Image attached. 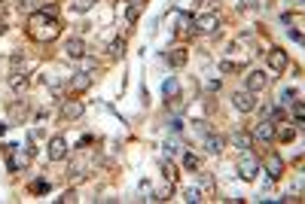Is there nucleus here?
Here are the masks:
<instances>
[{"instance_id": "nucleus-1", "label": "nucleus", "mask_w": 305, "mask_h": 204, "mask_svg": "<svg viewBox=\"0 0 305 204\" xmlns=\"http://www.w3.org/2000/svg\"><path fill=\"white\" fill-rule=\"evenodd\" d=\"M28 34L40 43H49L61 34V22H58V9L55 6H43L37 12H31L28 18Z\"/></svg>"}, {"instance_id": "nucleus-2", "label": "nucleus", "mask_w": 305, "mask_h": 204, "mask_svg": "<svg viewBox=\"0 0 305 204\" xmlns=\"http://www.w3.org/2000/svg\"><path fill=\"white\" fill-rule=\"evenodd\" d=\"M6 153H9V162H6V171H22L25 168V164L31 162V150H28V146H25V150H22V146H6Z\"/></svg>"}, {"instance_id": "nucleus-3", "label": "nucleus", "mask_w": 305, "mask_h": 204, "mask_svg": "<svg viewBox=\"0 0 305 204\" xmlns=\"http://www.w3.org/2000/svg\"><path fill=\"white\" fill-rule=\"evenodd\" d=\"M257 174H260V159H257L254 153L244 150V156L238 159V177H241V180H254Z\"/></svg>"}, {"instance_id": "nucleus-4", "label": "nucleus", "mask_w": 305, "mask_h": 204, "mask_svg": "<svg viewBox=\"0 0 305 204\" xmlns=\"http://www.w3.org/2000/svg\"><path fill=\"white\" fill-rule=\"evenodd\" d=\"M192 28H195V31H202V34H211V31H217V28H220V15H217V12L195 15V18H192Z\"/></svg>"}, {"instance_id": "nucleus-5", "label": "nucleus", "mask_w": 305, "mask_h": 204, "mask_svg": "<svg viewBox=\"0 0 305 204\" xmlns=\"http://www.w3.org/2000/svg\"><path fill=\"white\" fill-rule=\"evenodd\" d=\"M265 58H268V67H272L275 73H284V70H287V64H290L287 52H284V49H278V46H275V49H268V52H265Z\"/></svg>"}, {"instance_id": "nucleus-6", "label": "nucleus", "mask_w": 305, "mask_h": 204, "mask_svg": "<svg viewBox=\"0 0 305 204\" xmlns=\"http://www.w3.org/2000/svg\"><path fill=\"white\" fill-rule=\"evenodd\" d=\"M268 80H272V77H268L265 70H250L247 73V91H254V95H257V91H262L268 85Z\"/></svg>"}, {"instance_id": "nucleus-7", "label": "nucleus", "mask_w": 305, "mask_h": 204, "mask_svg": "<svg viewBox=\"0 0 305 204\" xmlns=\"http://www.w3.org/2000/svg\"><path fill=\"white\" fill-rule=\"evenodd\" d=\"M46 156H49V162H61L67 156V140L64 137H52L49 146H46Z\"/></svg>"}, {"instance_id": "nucleus-8", "label": "nucleus", "mask_w": 305, "mask_h": 204, "mask_svg": "<svg viewBox=\"0 0 305 204\" xmlns=\"http://www.w3.org/2000/svg\"><path fill=\"white\" fill-rule=\"evenodd\" d=\"M83 101H77V98H67V101H61V119H80L83 116Z\"/></svg>"}, {"instance_id": "nucleus-9", "label": "nucleus", "mask_w": 305, "mask_h": 204, "mask_svg": "<svg viewBox=\"0 0 305 204\" xmlns=\"http://www.w3.org/2000/svg\"><path fill=\"white\" fill-rule=\"evenodd\" d=\"M232 104H235V110H241V113H250V110L257 107V98H254V91H235V95H232Z\"/></svg>"}, {"instance_id": "nucleus-10", "label": "nucleus", "mask_w": 305, "mask_h": 204, "mask_svg": "<svg viewBox=\"0 0 305 204\" xmlns=\"http://www.w3.org/2000/svg\"><path fill=\"white\" fill-rule=\"evenodd\" d=\"M265 171H268V180H281L284 174V159L278 153H268L265 156Z\"/></svg>"}, {"instance_id": "nucleus-11", "label": "nucleus", "mask_w": 305, "mask_h": 204, "mask_svg": "<svg viewBox=\"0 0 305 204\" xmlns=\"http://www.w3.org/2000/svg\"><path fill=\"white\" fill-rule=\"evenodd\" d=\"M88 85H92V77H88L86 70H80V73H74V77L67 80V88L70 91H86Z\"/></svg>"}, {"instance_id": "nucleus-12", "label": "nucleus", "mask_w": 305, "mask_h": 204, "mask_svg": "<svg viewBox=\"0 0 305 204\" xmlns=\"http://www.w3.org/2000/svg\"><path fill=\"white\" fill-rule=\"evenodd\" d=\"M250 137H257V140H265V143H268V140L275 137V122L262 119V122H260V125L254 128V134H250Z\"/></svg>"}, {"instance_id": "nucleus-13", "label": "nucleus", "mask_w": 305, "mask_h": 204, "mask_svg": "<svg viewBox=\"0 0 305 204\" xmlns=\"http://www.w3.org/2000/svg\"><path fill=\"white\" fill-rule=\"evenodd\" d=\"M28 113H31V110H28L25 101H12V104H9V122H25Z\"/></svg>"}, {"instance_id": "nucleus-14", "label": "nucleus", "mask_w": 305, "mask_h": 204, "mask_svg": "<svg viewBox=\"0 0 305 204\" xmlns=\"http://www.w3.org/2000/svg\"><path fill=\"white\" fill-rule=\"evenodd\" d=\"M64 55H67V58H83V55H86V43L80 40V37L67 40V43H64Z\"/></svg>"}, {"instance_id": "nucleus-15", "label": "nucleus", "mask_w": 305, "mask_h": 204, "mask_svg": "<svg viewBox=\"0 0 305 204\" xmlns=\"http://www.w3.org/2000/svg\"><path fill=\"white\" fill-rule=\"evenodd\" d=\"M229 140L238 146V150H250V143H254V137H250L247 131H241V128H235V131L229 134Z\"/></svg>"}, {"instance_id": "nucleus-16", "label": "nucleus", "mask_w": 305, "mask_h": 204, "mask_svg": "<svg viewBox=\"0 0 305 204\" xmlns=\"http://www.w3.org/2000/svg\"><path fill=\"white\" fill-rule=\"evenodd\" d=\"M9 73H28V61L22 52H12L9 55Z\"/></svg>"}, {"instance_id": "nucleus-17", "label": "nucleus", "mask_w": 305, "mask_h": 204, "mask_svg": "<svg viewBox=\"0 0 305 204\" xmlns=\"http://www.w3.org/2000/svg\"><path fill=\"white\" fill-rule=\"evenodd\" d=\"M205 146H208V153H223V146H226V137H220V134H205Z\"/></svg>"}, {"instance_id": "nucleus-18", "label": "nucleus", "mask_w": 305, "mask_h": 204, "mask_svg": "<svg viewBox=\"0 0 305 204\" xmlns=\"http://www.w3.org/2000/svg\"><path fill=\"white\" fill-rule=\"evenodd\" d=\"M9 88L15 91V95H22V91L28 88V77L25 73H9Z\"/></svg>"}, {"instance_id": "nucleus-19", "label": "nucleus", "mask_w": 305, "mask_h": 204, "mask_svg": "<svg viewBox=\"0 0 305 204\" xmlns=\"http://www.w3.org/2000/svg\"><path fill=\"white\" fill-rule=\"evenodd\" d=\"M186 58H189L186 49H171V52H168V64H171V67H183Z\"/></svg>"}, {"instance_id": "nucleus-20", "label": "nucleus", "mask_w": 305, "mask_h": 204, "mask_svg": "<svg viewBox=\"0 0 305 204\" xmlns=\"http://www.w3.org/2000/svg\"><path fill=\"white\" fill-rule=\"evenodd\" d=\"M122 52H125V40L122 37H113V40L107 43V55H110V58H119Z\"/></svg>"}, {"instance_id": "nucleus-21", "label": "nucleus", "mask_w": 305, "mask_h": 204, "mask_svg": "<svg viewBox=\"0 0 305 204\" xmlns=\"http://www.w3.org/2000/svg\"><path fill=\"white\" fill-rule=\"evenodd\" d=\"M195 28H192V15H180V28H177V34L180 37H189Z\"/></svg>"}, {"instance_id": "nucleus-22", "label": "nucleus", "mask_w": 305, "mask_h": 204, "mask_svg": "<svg viewBox=\"0 0 305 204\" xmlns=\"http://www.w3.org/2000/svg\"><path fill=\"white\" fill-rule=\"evenodd\" d=\"M92 3H95V0H70V9H74V12H88Z\"/></svg>"}, {"instance_id": "nucleus-23", "label": "nucleus", "mask_w": 305, "mask_h": 204, "mask_svg": "<svg viewBox=\"0 0 305 204\" xmlns=\"http://www.w3.org/2000/svg\"><path fill=\"white\" fill-rule=\"evenodd\" d=\"M162 95H165V98H174V95H177V80H174V77H171V80H165Z\"/></svg>"}, {"instance_id": "nucleus-24", "label": "nucleus", "mask_w": 305, "mask_h": 204, "mask_svg": "<svg viewBox=\"0 0 305 204\" xmlns=\"http://www.w3.org/2000/svg\"><path fill=\"white\" fill-rule=\"evenodd\" d=\"M293 101H299V95H296L293 88H284V91H281V104H287V107H290Z\"/></svg>"}, {"instance_id": "nucleus-25", "label": "nucleus", "mask_w": 305, "mask_h": 204, "mask_svg": "<svg viewBox=\"0 0 305 204\" xmlns=\"http://www.w3.org/2000/svg\"><path fill=\"white\" fill-rule=\"evenodd\" d=\"M125 18H129V25H134L137 18H140V6H134V3H131L129 9H125Z\"/></svg>"}, {"instance_id": "nucleus-26", "label": "nucleus", "mask_w": 305, "mask_h": 204, "mask_svg": "<svg viewBox=\"0 0 305 204\" xmlns=\"http://www.w3.org/2000/svg\"><path fill=\"white\" fill-rule=\"evenodd\" d=\"M31 192H37V195L49 192V183H46V180H34V183H31Z\"/></svg>"}, {"instance_id": "nucleus-27", "label": "nucleus", "mask_w": 305, "mask_h": 204, "mask_svg": "<svg viewBox=\"0 0 305 204\" xmlns=\"http://www.w3.org/2000/svg\"><path fill=\"white\" fill-rule=\"evenodd\" d=\"M183 164H186V171H199V159H195L192 153H186V159H183Z\"/></svg>"}, {"instance_id": "nucleus-28", "label": "nucleus", "mask_w": 305, "mask_h": 204, "mask_svg": "<svg viewBox=\"0 0 305 204\" xmlns=\"http://www.w3.org/2000/svg\"><path fill=\"white\" fill-rule=\"evenodd\" d=\"M290 107H293V116H296V125H302V113H305V110H302V101H293Z\"/></svg>"}, {"instance_id": "nucleus-29", "label": "nucleus", "mask_w": 305, "mask_h": 204, "mask_svg": "<svg viewBox=\"0 0 305 204\" xmlns=\"http://www.w3.org/2000/svg\"><path fill=\"white\" fill-rule=\"evenodd\" d=\"M162 171H165V180H171V183H174L177 171H174V164H171V162H162Z\"/></svg>"}, {"instance_id": "nucleus-30", "label": "nucleus", "mask_w": 305, "mask_h": 204, "mask_svg": "<svg viewBox=\"0 0 305 204\" xmlns=\"http://www.w3.org/2000/svg\"><path fill=\"white\" fill-rule=\"evenodd\" d=\"M220 70L223 73H235V70H244L241 64H232V61H220Z\"/></svg>"}, {"instance_id": "nucleus-31", "label": "nucleus", "mask_w": 305, "mask_h": 204, "mask_svg": "<svg viewBox=\"0 0 305 204\" xmlns=\"http://www.w3.org/2000/svg\"><path fill=\"white\" fill-rule=\"evenodd\" d=\"M293 134H296V131H293V128H290V125H284V128H281V131H278V137H281V140H293Z\"/></svg>"}, {"instance_id": "nucleus-32", "label": "nucleus", "mask_w": 305, "mask_h": 204, "mask_svg": "<svg viewBox=\"0 0 305 204\" xmlns=\"http://www.w3.org/2000/svg\"><path fill=\"white\" fill-rule=\"evenodd\" d=\"M177 150H180V143H177V140H174V143H171V140H168V143H165V153H168V156H174V153H177Z\"/></svg>"}, {"instance_id": "nucleus-33", "label": "nucleus", "mask_w": 305, "mask_h": 204, "mask_svg": "<svg viewBox=\"0 0 305 204\" xmlns=\"http://www.w3.org/2000/svg\"><path fill=\"white\" fill-rule=\"evenodd\" d=\"M186 201H202V192H199V189H189V192H186Z\"/></svg>"}, {"instance_id": "nucleus-34", "label": "nucleus", "mask_w": 305, "mask_h": 204, "mask_svg": "<svg viewBox=\"0 0 305 204\" xmlns=\"http://www.w3.org/2000/svg\"><path fill=\"white\" fill-rule=\"evenodd\" d=\"M0 34H6V22H3V18H0Z\"/></svg>"}, {"instance_id": "nucleus-35", "label": "nucleus", "mask_w": 305, "mask_h": 204, "mask_svg": "<svg viewBox=\"0 0 305 204\" xmlns=\"http://www.w3.org/2000/svg\"><path fill=\"white\" fill-rule=\"evenodd\" d=\"M6 128H9V125H3V122H0V134H3V131H6Z\"/></svg>"}]
</instances>
